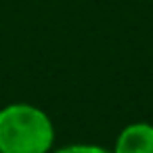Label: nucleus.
Listing matches in <instances>:
<instances>
[{
	"label": "nucleus",
	"instance_id": "nucleus-1",
	"mask_svg": "<svg viewBox=\"0 0 153 153\" xmlns=\"http://www.w3.org/2000/svg\"><path fill=\"white\" fill-rule=\"evenodd\" d=\"M55 136L51 115L32 103H11L0 109L2 153H51Z\"/></svg>",
	"mask_w": 153,
	"mask_h": 153
},
{
	"label": "nucleus",
	"instance_id": "nucleus-2",
	"mask_svg": "<svg viewBox=\"0 0 153 153\" xmlns=\"http://www.w3.org/2000/svg\"><path fill=\"white\" fill-rule=\"evenodd\" d=\"M113 153H153V124L132 122L115 138Z\"/></svg>",
	"mask_w": 153,
	"mask_h": 153
},
{
	"label": "nucleus",
	"instance_id": "nucleus-3",
	"mask_svg": "<svg viewBox=\"0 0 153 153\" xmlns=\"http://www.w3.org/2000/svg\"><path fill=\"white\" fill-rule=\"evenodd\" d=\"M51 153H113L105 147H99V145H88V143H74V145H65L57 151H51Z\"/></svg>",
	"mask_w": 153,
	"mask_h": 153
},
{
	"label": "nucleus",
	"instance_id": "nucleus-4",
	"mask_svg": "<svg viewBox=\"0 0 153 153\" xmlns=\"http://www.w3.org/2000/svg\"><path fill=\"white\" fill-rule=\"evenodd\" d=\"M0 153H2V151H0Z\"/></svg>",
	"mask_w": 153,
	"mask_h": 153
}]
</instances>
